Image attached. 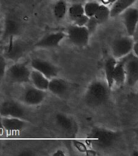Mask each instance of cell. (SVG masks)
<instances>
[{
  "mask_svg": "<svg viewBox=\"0 0 138 156\" xmlns=\"http://www.w3.org/2000/svg\"><path fill=\"white\" fill-rule=\"evenodd\" d=\"M19 155L22 156H26V155H33V151L30 150H24L23 151L20 152Z\"/></svg>",
  "mask_w": 138,
  "mask_h": 156,
  "instance_id": "29",
  "label": "cell"
},
{
  "mask_svg": "<svg viewBox=\"0 0 138 156\" xmlns=\"http://www.w3.org/2000/svg\"><path fill=\"white\" fill-rule=\"evenodd\" d=\"M69 17L72 21L78 18L79 16L84 14V10H83V6L80 3H75V4L71 5L67 10Z\"/></svg>",
  "mask_w": 138,
  "mask_h": 156,
  "instance_id": "23",
  "label": "cell"
},
{
  "mask_svg": "<svg viewBox=\"0 0 138 156\" xmlns=\"http://www.w3.org/2000/svg\"><path fill=\"white\" fill-rule=\"evenodd\" d=\"M94 17L98 21V24L104 23L110 17V8L107 5L99 4Z\"/></svg>",
  "mask_w": 138,
  "mask_h": 156,
  "instance_id": "22",
  "label": "cell"
},
{
  "mask_svg": "<svg viewBox=\"0 0 138 156\" xmlns=\"http://www.w3.org/2000/svg\"><path fill=\"white\" fill-rule=\"evenodd\" d=\"M66 35L72 44L78 47L87 46L89 42L90 33L85 26L71 24L66 29Z\"/></svg>",
  "mask_w": 138,
  "mask_h": 156,
  "instance_id": "3",
  "label": "cell"
},
{
  "mask_svg": "<svg viewBox=\"0 0 138 156\" xmlns=\"http://www.w3.org/2000/svg\"><path fill=\"white\" fill-rule=\"evenodd\" d=\"M88 19H89V17L87 16L85 14H83L82 16H79L78 18H77L75 20L73 21V22H74V24H75V25L85 26L86 25V23H87V20H88Z\"/></svg>",
  "mask_w": 138,
  "mask_h": 156,
  "instance_id": "27",
  "label": "cell"
},
{
  "mask_svg": "<svg viewBox=\"0 0 138 156\" xmlns=\"http://www.w3.org/2000/svg\"><path fill=\"white\" fill-rule=\"evenodd\" d=\"M25 115V110L21 105L13 100H7L0 105V116L22 118Z\"/></svg>",
  "mask_w": 138,
  "mask_h": 156,
  "instance_id": "9",
  "label": "cell"
},
{
  "mask_svg": "<svg viewBox=\"0 0 138 156\" xmlns=\"http://www.w3.org/2000/svg\"><path fill=\"white\" fill-rule=\"evenodd\" d=\"M133 155H138V152L137 151H135L133 153Z\"/></svg>",
  "mask_w": 138,
  "mask_h": 156,
  "instance_id": "33",
  "label": "cell"
},
{
  "mask_svg": "<svg viewBox=\"0 0 138 156\" xmlns=\"http://www.w3.org/2000/svg\"><path fill=\"white\" fill-rule=\"evenodd\" d=\"M133 43L132 37H123L115 40L112 46L113 58L119 59L127 56L132 52Z\"/></svg>",
  "mask_w": 138,
  "mask_h": 156,
  "instance_id": "6",
  "label": "cell"
},
{
  "mask_svg": "<svg viewBox=\"0 0 138 156\" xmlns=\"http://www.w3.org/2000/svg\"><path fill=\"white\" fill-rule=\"evenodd\" d=\"M30 82L33 83V87L42 91H47L49 79L37 70H33L31 71Z\"/></svg>",
  "mask_w": 138,
  "mask_h": 156,
  "instance_id": "17",
  "label": "cell"
},
{
  "mask_svg": "<svg viewBox=\"0 0 138 156\" xmlns=\"http://www.w3.org/2000/svg\"><path fill=\"white\" fill-rule=\"evenodd\" d=\"M136 0H116L110 9V17H116L122 14L127 8L132 7Z\"/></svg>",
  "mask_w": 138,
  "mask_h": 156,
  "instance_id": "18",
  "label": "cell"
},
{
  "mask_svg": "<svg viewBox=\"0 0 138 156\" xmlns=\"http://www.w3.org/2000/svg\"><path fill=\"white\" fill-rule=\"evenodd\" d=\"M116 62L113 71V82L117 86H120L125 83V70H124V59Z\"/></svg>",
  "mask_w": 138,
  "mask_h": 156,
  "instance_id": "19",
  "label": "cell"
},
{
  "mask_svg": "<svg viewBox=\"0 0 138 156\" xmlns=\"http://www.w3.org/2000/svg\"><path fill=\"white\" fill-rule=\"evenodd\" d=\"M54 156H59V155H65V153H64L61 150H57L55 153H53Z\"/></svg>",
  "mask_w": 138,
  "mask_h": 156,
  "instance_id": "31",
  "label": "cell"
},
{
  "mask_svg": "<svg viewBox=\"0 0 138 156\" xmlns=\"http://www.w3.org/2000/svg\"><path fill=\"white\" fill-rule=\"evenodd\" d=\"M7 72V62L4 56L0 55V79L4 77Z\"/></svg>",
  "mask_w": 138,
  "mask_h": 156,
  "instance_id": "26",
  "label": "cell"
},
{
  "mask_svg": "<svg viewBox=\"0 0 138 156\" xmlns=\"http://www.w3.org/2000/svg\"><path fill=\"white\" fill-rule=\"evenodd\" d=\"M46 96L45 91H42L35 87H28L24 90L22 96V100L29 106H36L45 100Z\"/></svg>",
  "mask_w": 138,
  "mask_h": 156,
  "instance_id": "10",
  "label": "cell"
},
{
  "mask_svg": "<svg viewBox=\"0 0 138 156\" xmlns=\"http://www.w3.org/2000/svg\"><path fill=\"white\" fill-rule=\"evenodd\" d=\"M67 4L65 0H57L53 5V12L57 20H62L67 13Z\"/></svg>",
  "mask_w": 138,
  "mask_h": 156,
  "instance_id": "21",
  "label": "cell"
},
{
  "mask_svg": "<svg viewBox=\"0 0 138 156\" xmlns=\"http://www.w3.org/2000/svg\"><path fill=\"white\" fill-rule=\"evenodd\" d=\"M8 44L5 49L4 58L12 61H17L23 56L25 51V44L23 41L16 39L15 37H10Z\"/></svg>",
  "mask_w": 138,
  "mask_h": 156,
  "instance_id": "7",
  "label": "cell"
},
{
  "mask_svg": "<svg viewBox=\"0 0 138 156\" xmlns=\"http://www.w3.org/2000/svg\"><path fill=\"white\" fill-rule=\"evenodd\" d=\"M40 1H43V0H40Z\"/></svg>",
  "mask_w": 138,
  "mask_h": 156,
  "instance_id": "35",
  "label": "cell"
},
{
  "mask_svg": "<svg viewBox=\"0 0 138 156\" xmlns=\"http://www.w3.org/2000/svg\"><path fill=\"white\" fill-rule=\"evenodd\" d=\"M55 121L57 125L59 126V128H61L66 133H73L76 130V126L74 120L63 113L57 114L55 117Z\"/></svg>",
  "mask_w": 138,
  "mask_h": 156,
  "instance_id": "16",
  "label": "cell"
},
{
  "mask_svg": "<svg viewBox=\"0 0 138 156\" xmlns=\"http://www.w3.org/2000/svg\"><path fill=\"white\" fill-rule=\"evenodd\" d=\"M4 129H3V126H2V117L0 116V132H2Z\"/></svg>",
  "mask_w": 138,
  "mask_h": 156,
  "instance_id": "32",
  "label": "cell"
},
{
  "mask_svg": "<svg viewBox=\"0 0 138 156\" xmlns=\"http://www.w3.org/2000/svg\"><path fill=\"white\" fill-rule=\"evenodd\" d=\"M99 3L95 1H91V2H87L83 6V10H84V14L88 17H93L95 14L96 11L98 9Z\"/></svg>",
  "mask_w": 138,
  "mask_h": 156,
  "instance_id": "24",
  "label": "cell"
},
{
  "mask_svg": "<svg viewBox=\"0 0 138 156\" xmlns=\"http://www.w3.org/2000/svg\"><path fill=\"white\" fill-rule=\"evenodd\" d=\"M124 59L125 82L129 86L133 87L138 81V58L130 53Z\"/></svg>",
  "mask_w": 138,
  "mask_h": 156,
  "instance_id": "4",
  "label": "cell"
},
{
  "mask_svg": "<svg viewBox=\"0 0 138 156\" xmlns=\"http://www.w3.org/2000/svg\"><path fill=\"white\" fill-rule=\"evenodd\" d=\"M116 63V60L115 58H109L106 61L105 64H104V72H105L106 79H107V84L110 89L114 85L112 76Z\"/></svg>",
  "mask_w": 138,
  "mask_h": 156,
  "instance_id": "20",
  "label": "cell"
},
{
  "mask_svg": "<svg viewBox=\"0 0 138 156\" xmlns=\"http://www.w3.org/2000/svg\"><path fill=\"white\" fill-rule=\"evenodd\" d=\"M75 147H77L80 151H86V148H85L84 145L82 144L81 142H77V143H75Z\"/></svg>",
  "mask_w": 138,
  "mask_h": 156,
  "instance_id": "28",
  "label": "cell"
},
{
  "mask_svg": "<svg viewBox=\"0 0 138 156\" xmlns=\"http://www.w3.org/2000/svg\"><path fill=\"white\" fill-rule=\"evenodd\" d=\"M10 79L16 83H27L30 82L31 70L24 63H15L7 71Z\"/></svg>",
  "mask_w": 138,
  "mask_h": 156,
  "instance_id": "5",
  "label": "cell"
},
{
  "mask_svg": "<svg viewBox=\"0 0 138 156\" xmlns=\"http://www.w3.org/2000/svg\"><path fill=\"white\" fill-rule=\"evenodd\" d=\"M119 137V133L107 129L96 128L92 131L91 142L94 146L106 149L114 145Z\"/></svg>",
  "mask_w": 138,
  "mask_h": 156,
  "instance_id": "2",
  "label": "cell"
},
{
  "mask_svg": "<svg viewBox=\"0 0 138 156\" xmlns=\"http://www.w3.org/2000/svg\"><path fill=\"white\" fill-rule=\"evenodd\" d=\"M108 84L102 81H94L87 87L84 95V101L87 106L99 107L108 101L109 98Z\"/></svg>",
  "mask_w": 138,
  "mask_h": 156,
  "instance_id": "1",
  "label": "cell"
},
{
  "mask_svg": "<svg viewBox=\"0 0 138 156\" xmlns=\"http://www.w3.org/2000/svg\"><path fill=\"white\" fill-rule=\"evenodd\" d=\"M3 129L8 132L21 131L26 126V122L18 117H1Z\"/></svg>",
  "mask_w": 138,
  "mask_h": 156,
  "instance_id": "15",
  "label": "cell"
},
{
  "mask_svg": "<svg viewBox=\"0 0 138 156\" xmlns=\"http://www.w3.org/2000/svg\"><path fill=\"white\" fill-rule=\"evenodd\" d=\"M98 25V21L96 20L95 18V17H89V19L87 20V23H86V25L85 27L87 28V30L90 33V34H91L93 33L95 31L96 28H97V26Z\"/></svg>",
  "mask_w": 138,
  "mask_h": 156,
  "instance_id": "25",
  "label": "cell"
},
{
  "mask_svg": "<svg viewBox=\"0 0 138 156\" xmlns=\"http://www.w3.org/2000/svg\"><path fill=\"white\" fill-rule=\"evenodd\" d=\"M47 90L58 97H65L69 91V84L64 79L54 77L49 79V86Z\"/></svg>",
  "mask_w": 138,
  "mask_h": 156,
  "instance_id": "13",
  "label": "cell"
},
{
  "mask_svg": "<svg viewBox=\"0 0 138 156\" xmlns=\"http://www.w3.org/2000/svg\"><path fill=\"white\" fill-rule=\"evenodd\" d=\"M66 37V33L64 32L49 33L39 40L34 46L36 48H56Z\"/></svg>",
  "mask_w": 138,
  "mask_h": 156,
  "instance_id": "12",
  "label": "cell"
},
{
  "mask_svg": "<svg viewBox=\"0 0 138 156\" xmlns=\"http://www.w3.org/2000/svg\"><path fill=\"white\" fill-rule=\"evenodd\" d=\"M1 145L2 144H1V142H0V147H1Z\"/></svg>",
  "mask_w": 138,
  "mask_h": 156,
  "instance_id": "34",
  "label": "cell"
},
{
  "mask_svg": "<svg viewBox=\"0 0 138 156\" xmlns=\"http://www.w3.org/2000/svg\"><path fill=\"white\" fill-rule=\"evenodd\" d=\"M21 23L13 16H8L6 18L3 28V39H9L10 37H15L19 35L21 31Z\"/></svg>",
  "mask_w": 138,
  "mask_h": 156,
  "instance_id": "14",
  "label": "cell"
},
{
  "mask_svg": "<svg viewBox=\"0 0 138 156\" xmlns=\"http://www.w3.org/2000/svg\"><path fill=\"white\" fill-rule=\"evenodd\" d=\"M103 4L104 5H108V4H112L113 2H116V0H101Z\"/></svg>",
  "mask_w": 138,
  "mask_h": 156,
  "instance_id": "30",
  "label": "cell"
},
{
  "mask_svg": "<svg viewBox=\"0 0 138 156\" xmlns=\"http://www.w3.org/2000/svg\"><path fill=\"white\" fill-rule=\"evenodd\" d=\"M122 17L124 27L129 37H133L136 33V27L138 22V10L133 7L127 8L122 12Z\"/></svg>",
  "mask_w": 138,
  "mask_h": 156,
  "instance_id": "8",
  "label": "cell"
},
{
  "mask_svg": "<svg viewBox=\"0 0 138 156\" xmlns=\"http://www.w3.org/2000/svg\"><path fill=\"white\" fill-rule=\"evenodd\" d=\"M31 66L33 70L40 72L49 79L57 77V68L49 61L40 58H33L31 61Z\"/></svg>",
  "mask_w": 138,
  "mask_h": 156,
  "instance_id": "11",
  "label": "cell"
}]
</instances>
